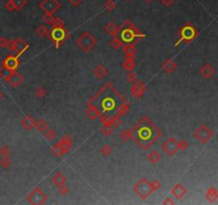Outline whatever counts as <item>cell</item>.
<instances>
[{"instance_id":"2","label":"cell","mask_w":218,"mask_h":205,"mask_svg":"<svg viewBox=\"0 0 218 205\" xmlns=\"http://www.w3.org/2000/svg\"><path fill=\"white\" fill-rule=\"evenodd\" d=\"M137 137L139 143L142 145L150 144L154 140V131L150 125H141L137 128Z\"/></svg>"},{"instance_id":"1","label":"cell","mask_w":218,"mask_h":205,"mask_svg":"<svg viewBox=\"0 0 218 205\" xmlns=\"http://www.w3.org/2000/svg\"><path fill=\"white\" fill-rule=\"evenodd\" d=\"M97 100V108L102 111L104 115L112 116L117 115V111H119V109L121 107L120 103V95L113 93L112 91H104L103 93H101L100 95L96 97Z\"/></svg>"},{"instance_id":"3","label":"cell","mask_w":218,"mask_h":205,"mask_svg":"<svg viewBox=\"0 0 218 205\" xmlns=\"http://www.w3.org/2000/svg\"><path fill=\"white\" fill-rule=\"evenodd\" d=\"M59 7H60V4L56 0H44L42 3H41V8L47 13L54 12L56 10H58Z\"/></svg>"},{"instance_id":"4","label":"cell","mask_w":218,"mask_h":205,"mask_svg":"<svg viewBox=\"0 0 218 205\" xmlns=\"http://www.w3.org/2000/svg\"><path fill=\"white\" fill-rule=\"evenodd\" d=\"M12 2H13V4H14V7L18 8V9L26 4V0H13Z\"/></svg>"},{"instance_id":"7","label":"cell","mask_w":218,"mask_h":205,"mask_svg":"<svg viewBox=\"0 0 218 205\" xmlns=\"http://www.w3.org/2000/svg\"><path fill=\"white\" fill-rule=\"evenodd\" d=\"M69 1L71 2L72 4H74V6H78L80 2L82 1V0H69Z\"/></svg>"},{"instance_id":"8","label":"cell","mask_w":218,"mask_h":205,"mask_svg":"<svg viewBox=\"0 0 218 205\" xmlns=\"http://www.w3.org/2000/svg\"><path fill=\"white\" fill-rule=\"evenodd\" d=\"M147 1H150V0H147Z\"/></svg>"},{"instance_id":"5","label":"cell","mask_w":218,"mask_h":205,"mask_svg":"<svg viewBox=\"0 0 218 205\" xmlns=\"http://www.w3.org/2000/svg\"><path fill=\"white\" fill-rule=\"evenodd\" d=\"M115 7H116L115 2L111 1V0H109V1H107V3H106V8H107L109 11H112V9H113Z\"/></svg>"},{"instance_id":"6","label":"cell","mask_w":218,"mask_h":205,"mask_svg":"<svg viewBox=\"0 0 218 205\" xmlns=\"http://www.w3.org/2000/svg\"><path fill=\"white\" fill-rule=\"evenodd\" d=\"M162 1L165 6H170V4L173 3V0H162Z\"/></svg>"}]
</instances>
